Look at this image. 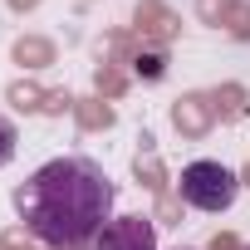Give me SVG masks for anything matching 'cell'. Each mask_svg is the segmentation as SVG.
Masks as SVG:
<instances>
[{
  "label": "cell",
  "mask_w": 250,
  "mask_h": 250,
  "mask_svg": "<svg viewBox=\"0 0 250 250\" xmlns=\"http://www.w3.org/2000/svg\"><path fill=\"white\" fill-rule=\"evenodd\" d=\"M98 250H157V226L147 216H113L98 235Z\"/></svg>",
  "instance_id": "cell-3"
},
{
  "label": "cell",
  "mask_w": 250,
  "mask_h": 250,
  "mask_svg": "<svg viewBox=\"0 0 250 250\" xmlns=\"http://www.w3.org/2000/svg\"><path fill=\"white\" fill-rule=\"evenodd\" d=\"M245 250H250V245H245Z\"/></svg>",
  "instance_id": "cell-5"
},
{
  "label": "cell",
  "mask_w": 250,
  "mask_h": 250,
  "mask_svg": "<svg viewBox=\"0 0 250 250\" xmlns=\"http://www.w3.org/2000/svg\"><path fill=\"white\" fill-rule=\"evenodd\" d=\"M177 196H182V206H191V211H230L235 206V196H240V177L226 167V162H211V157H201V162H187L182 167V182H177Z\"/></svg>",
  "instance_id": "cell-2"
},
{
  "label": "cell",
  "mask_w": 250,
  "mask_h": 250,
  "mask_svg": "<svg viewBox=\"0 0 250 250\" xmlns=\"http://www.w3.org/2000/svg\"><path fill=\"white\" fill-rule=\"evenodd\" d=\"M118 187L93 157H54L15 187V211L25 230L49 250H83L98 245L103 226L113 221Z\"/></svg>",
  "instance_id": "cell-1"
},
{
  "label": "cell",
  "mask_w": 250,
  "mask_h": 250,
  "mask_svg": "<svg viewBox=\"0 0 250 250\" xmlns=\"http://www.w3.org/2000/svg\"><path fill=\"white\" fill-rule=\"evenodd\" d=\"M15 147H20V133H15V123L0 113V167H10V162H15Z\"/></svg>",
  "instance_id": "cell-4"
}]
</instances>
